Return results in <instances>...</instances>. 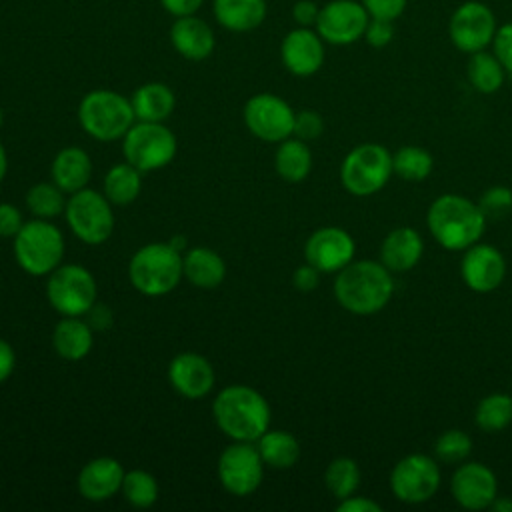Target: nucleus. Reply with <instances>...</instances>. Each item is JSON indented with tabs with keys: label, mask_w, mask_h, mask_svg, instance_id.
Returning a JSON list of instances; mask_svg holds the SVG:
<instances>
[{
	"label": "nucleus",
	"mask_w": 512,
	"mask_h": 512,
	"mask_svg": "<svg viewBox=\"0 0 512 512\" xmlns=\"http://www.w3.org/2000/svg\"><path fill=\"white\" fill-rule=\"evenodd\" d=\"M394 294L392 272L378 260H352L334 280L336 302L358 316H370L386 308Z\"/></svg>",
	"instance_id": "obj_1"
},
{
	"label": "nucleus",
	"mask_w": 512,
	"mask_h": 512,
	"mask_svg": "<svg viewBox=\"0 0 512 512\" xmlns=\"http://www.w3.org/2000/svg\"><path fill=\"white\" fill-rule=\"evenodd\" d=\"M216 426L232 440L256 442L270 428V404L252 386L230 384L212 402Z\"/></svg>",
	"instance_id": "obj_2"
},
{
	"label": "nucleus",
	"mask_w": 512,
	"mask_h": 512,
	"mask_svg": "<svg viewBox=\"0 0 512 512\" xmlns=\"http://www.w3.org/2000/svg\"><path fill=\"white\" fill-rule=\"evenodd\" d=\"M486 222L480 206L460 194L438 196L426 212V224L432 238L452 252L476 244L486 230Z\"/></svg>",
	"instance_id": "obj_3"
},
{
	"label": "nucleus",
	"mask_w": 512,
	"mask_h": 512,
	"mask_svg": "<svg viewBox=\"0 0 512 512\" xmlns=\"http://www.w3.org/2000/svg\"><path fill=\"white\" fill-rule=\"evenodd\" d=\"M182 256L168 242H150L138 248L128 262L130 284L144 296H166L184 278Z\"/></svg>",
	"instance_id": "obj_4"
},
{
	"label": "nucleus",
	"mask_w": 512,
	"mask_h": 512,
	"mask_svg": "<svg viewBox=\"0 0 512 512\" xmlns=\"http://www.w3.org/2000/svg\"><path fill=\"white\" fill-rule=\"evenodd\" d=\"M78 122L82 130L100 142L124 138L136 122L130 98L116 90L98 88L82 96L78 104Z\"/></svg>",
	"instance_id": "obj_5"
},
{
	"label": "nucleus",
	"mask_w": 512,
	"mask_h": 512,
	"mask_svg": "<svg viewBox=\"0 0 512 512\" xmlns=\"http://www.w3.org/2000/svg\"><path fill=\"white\" fill-rule=\"evenodd\" d=\"M14 258L30 276H48L64 258V236L50 220L24 222L14 236Z\"/></svg>",
	"instance_id": "obj_6"
},
{
	"label": "nucleus",
	"mask_w": 512,
	"mask_h": 512,
	"mask_svg": "<svg viewBox=\"0 0 512 512\" xmlns=\"http://www.w3.org/2000/svg\"><path fill=\"white\" fill-rule=\"evenodd\" d=\"M392 170V154L376 142H364L352 148L340 164V182L352 196H372L380 192Z\"/></svg>",
	"instance_id": "obj_7"
},
{
	"label": "nucleus",
	"mask_w": 512,
	"mask_h": 512,
	"mask_svg": "<svg viewBox=\"0 0 512 512\" xmlns=\"http://www.w3.org/2000/svg\"><path fill=\"white\" fill-rule=\"evenodd\" d=\"M64 218L72 234L88 246L104 244L114 232L112 202L104 196V192H96L88 186L70 194L66 200Z\"/></svg>",
	"instance_id": "obj_8"
},
{
	"label": "nucleus",
	"mask_w": 512,
	"mask_h": 512,
	"mask_svg": "<svg viewBox=\"0 0 512 512\" xmlns=\"http://www.w3.org/2000/svg\"><path fill=\"white\" fill-rule=\"evenodd\" d=\"M178 150L176 136L162 122L138 120L122 138L124 160L140 172H154L168 166Z\"/></svg>",
	"instance_id": "obj_9"
},
{
	"label": "nucleus",
	"mask_w": 512,
	"mask_h": 512,
	"mask_svg": "<svg viewBox=\"0 0 512 512\" xmlns=\"http://www.w3.org/2000/svg\"><path fill=\"white\" fill-rule=\"evenodd\" d=\"M46 298L62 316H84L98 298V286L88 268L60 264L48 274Z\"/></svg>",
	"instance_id": "obj_10"
},
{
	"label": "nucleus",
	"mask_w": 512,
	"mask_h": 512,
	"mask_svg": "<svg viewBox=\"0 0 512 512\" xmlns=\"http://www.w3.org/2000/svg\"><path fill=\"white\" fill-rule=\"evenodd\" d=\"M264 460L252 442L234 440L218 458V480L232 496H250L258 490L264 476Z\"/></svg>",
	"instance_id": "obj_11"
},
{
	"label": "nucleus",
	"mask_w": 512,
	"mask_h": 512,
	"mask_svg": "<svg viewBox=\"0 0 512 512\" xmlns=\"http://www.w3.org/2000/svg\"><path fill=\"white\" fill-rule=\"evenodd\" d=\"M442 474L428 454H408L390 472V490L404 504H424L440 488Z\"/></svg>",
	"instance_id": "obj_12"
},
{
	"label": "nucleus",
	"mask_w": 512,
	"mask_h": 512,
	"mask_svg": "<svg viewBox=\"0 0 512 512\" xmlns=\"http://www.w3.org/2000/svg\"><path fill=\"white\" fill-rule=\"evenodd\" d=\"M498 30L496 14L480 0H468L456 6L448 22V36L456 50L474 54L492 44Z\"/></svg>",
	"instance_id": "obj_13"
},
{
	"label": "nucleus",
	"mask_w": 512,
	"mask_h": 512,
	"mask_svg": "<svg viewBox=\"0 0 512 512\" xmlns=\"http://www.w3.org/2000/svg\"><path fill=\"white\" fill-rule=\"evenodd\" d=\"M242 116L246 128L264 142H282L294 132L296 112L284 98L270 92L248 98Z\"/></svg>",
	"instance_id": "obj_14"
},
{
	"label": "nucleus",
	"mask_w": 512,
	"mask_h": 512,
	"mask_svg": "<svg viewBox=\"0 0 512 512\" xmlns=\"http://www.w3.org/2000/svg\"><path fill=\"white\" fill-rule=\"evenodd\" d=\"M370 14L360 0H330L320 6L316 32L326 44L348 46L364 38Z\"/></svg>",
	"instance_id": "obj_15"
},
{
	"label": "nucleus",
	"mask_w": 512,
	"mask_h": 512,
	"mask_svg": "<svg viewBox=\"0 0 512 512\" xmlns=\"http://www.w3.org/2000/svg\"><path fill=\"white\" fill-rule=\"evenodd\" d=\"M356 242L338 226H322L314 230L304 244V258L322 274L340 272L354 260Z\"/></svg>",
	"instance_id": "obj_16"
},
{
	"label": "nucleus",
	"mask_w": 512,
	"mask_h": 512,
	"mask_svg": "<svg viewBox=\"0 0 512 512\" xmlns=\"http://www.w3.org/2000/svg\"><path fill=\"white\" fill-rule=\"evenodd\" d=\"M450 494L466 510H486L498 496L496 474L482 462H464L450 478Z\"/></svg>",
	"instance_id": "obj_17"
},
{
	"label": "nucleus",
	"mask_w": 512,
	"mask_h": 512,
	"mask_svg": "<svg viewBox=\"0 0 512 512\" xmlns=\"http://www.w3.org/2000/svg\"><path fill=\"white\" fill-rule=\"evenodd\" d=\"M324 44L316 28L296 26L280 42V60L290 74L300 78L312 76L324 64Z\"/></svg>",
	"instance_id": "obj_18"
},
{
	"label": "nucleus",
	"mask_w": 512,
	"mask_h": 512,
	"mask_svg": "<svg viewBox=\"0 0 512 512\" xmlns=\"http://www.w3.org/2000/svg\"><path fill=\"white\" fill-rule=\"evenodd\" d=\"M460 274L472 292L488 294L502 284L506 276V260L498 248L476 242L464 250Z\"/></svg>",
	"instance_id": "obj_19"
},
{
	"label": "nucleus",
	"mask_w": 512,
	"mask_h": 512,
	"mask_svg": "<svg viewBox=\"0 0 512 512\" xmlns=\"http://www.w3.org/2000/svg\"><path fill=\"white\" fill-rule=\"evenodd\" d=\"M168 380L180 396L198 400L212 392L216 374L210 360L202 354L180 352L168 364Z\"/></svg>",
	"instance_id": "obj_20"
},
{
	"label": "nucleus",
	"mask_w": 512,
	"mask_h": 512,
	"mask_svg": "<svg viewBox=\"0 0 512 512\" xmlns=\"http://www.w3.org/2000/svg\"><path fill=\"white\" fill-rule=\"evenodd\" d=\"M126 470L112 456H98L86 462L78 474V492L90 502H104L122 490Z\"/></svg>",
	"instance_id": "obj_21"
},
{
	"label": "nucleus",
	"mask_w": 512,
	"mask_h": 512,
	"mask_svg": "<svg viewBox=\"0 0 512 512\" xmlns=\"http://www.w3.org/2000/svg\"><path fill=\"white\" fill-rule=\"evenodd\" d=\"M170 44L186 60H206L216 48V36L210 24L196 14L178 16L170 26Z\"/></svg>",
	"instance_id": "obj_22"
},
{
	"label": "nucleus",
	"mask_w": 512,
	"mask_h": 512,
	"mask_svg": "<svg viewBox=\"0 0 512 512\" xmlns=\"http://www.w3.org/2000/svg\"><path fill=\"white\" fill-rule=\"evenodd\" d=\"M424 254V240L422 236L410 228L400 226L386 234L380 246V262L394 274V272H408L412 270Z\"/></svg>",
	"instance_id": "obj_23"
},
{
	"label": "nucleus",
	"mask_w": 512,
	"mask_h": 512,
	"mask_svg": "<svg viewBox=\"0 0 512 512\" xmlns=\"http://www.w3.org/2000/svg\"><path fill=\"white\" fill-rule=\"evenodd\" d=\"M52 182L66 194H74L88 186L92 176V160L86 150L78 146L62 148L50 164Z\"/></svg>",
	"instance_id": "obj_24"
},
{
	"label": "nucleus",
	"mask_w": 512,
	"mask_h": 512,
	"mask_svg": "<svg viewBox=\"0 0 512 512\" xmlns=\"http://www.w3.org/2000/svg\"><path fill=\"white\" fill-rule=\"evenodd\" d=\"M54 352L70 362L86 358L94 346V330L82 316H64L52 332Z\"/></svg>",
	"instance_id": "obj_25"
},
{
	"label": "nucleus",
	"mask_w": 512,
	"mask_h": 512,
	"mask_svg": "<svg viewBox=\"0 0 512 512\" xmlns=\"http://www.w3.org/2000/svg\"><path fill=\"white\" fill-rule=\"evenodd\" d=\"M184 278L202 290L218 288L226 278V262L222 256L206 246L190 248L184 256Z\"/></svg>",
	"instance_id": "obj_26"
},
{
	"label": "nucleus",
	"mask_w": 512,
	"mask_h": 512,
	"mask_svg": "<svg viewBox=\"0 0 512 512\" xmlns=\"http://www.w3.org/2000/svg\"><path fill=\"white\" fill-rule=\"evenodd\" d=\"M266 0H212L216 22L230 32H250L266 18Z\"/></svg>",
	"instance_id": "obj_27"
},
{
	"label": "nucleus",
	"mask_w": 512,
	"mask_h": 512,
	"mask_svg": "<svg viewBox=\"0 0 512 512\" xmlns=\"http://www.w3.org/2000/svg\"><path fill=\"white\" fill-rule=\"evenodd\" d=\"M130 102L136 120L164 122L174 112L176 96L172 88L162 82H146L132 92Z\"/></svg>",
	"instance_id": "obj_28"
},
{
	"label": "nucleus",
	"mask_w": 512,
	"mask_h": 512,
	"mask_svg": "<svg viewBox=\"0 0 512 512\" xmlns=\"http://www.w3.org/2000/svg\"><path fill=\"white\" fill-rule=\"evenodd\" d=\"M274 168L276 174L286 182L296 184L306 180L312 170V152L308 144L296 136L278 142L274 154Z\"/></svg>",
	"instance_id": "obj_29"
},
{
	"label": "nucleus",
	"mask_w": 512,
	"mask_h": 512,
	"mask_svg": "<svg viewBox=\"0 0 512 512\" xmlns=\"http://www.w3.org/2000/svg\"><path fill=\"white\" fill-rule=\"evenodd\" d=\"M256 448L266 466L276 470L292 468L300 458V442L286 430H266L258 440Z\"/></svg>",
	"instance_id": "obj_30"
},
{
	"label": "nucleus",
	"mask_w": 512,
	"mask_h": 512,
	"mask_svg": "<svg viewBox=\"0 0 512 512\" xmlns=\"http://www.w3.org/2000/svg\"><path fill=\"white\" fill-rule=\"evenodd\" d=\"M104 196L114 206H128L132 204L142 190V172L132 166L130 162L114 164L104 176Z\"/></svg>",
	"instance_id": "obj_31"
},
{
	"label": "nucleus",
	"mask_w": 512,
	"mask_h": 512,
	"mask_svg": "<svg viewBox=\"0 0 512 512\" xmlns=\"http://www.w3.org/2000/svg\"><path fill=\"white\" fill-rule=\"evenodd\" d=\"M466 74H468V82L472 84V88L480 94L498 92L506 80L504 66L500 64V60L496 58L494 52H486V50L470 54Z\"/></svg>",
	"instance_id": "obj_32"
},
{
	"label": "nucleus",
	"mask_w": 512,
	"mask_h": 512,
	"mask_svg": "<svg viewBox=\"0 0 512 512\" xmlns=\"http://www.w3.org/2000/svg\"><path fill=\"white\" fill-rule=\"evenodd\" d=\"M474 422L488 434L508 428L512 424V396L506 392H492L484 396L476 406Z\"/></svg>",
	"instance_id": "obj_33"
},
{
	"label": "nucleus",
	"mask_w": 512,
	"mask_h": 512,
	"mask_svg": "<svg viewBox=\"0 0 512 512\" xmlns=\"http://www.w3.org/2000/svg\"><path fill=\"white\" fill-rule=\"evenodd\" d=\"M360 478L362 474H360L358 462L348 456L334 458L324 470V484L328 492L338 500L356 494L360 486Z\"/></svg>",
	"instance_id": "obj_34"
},
{
	"label": "nucleus",
	"mask_w": 512,
	"mask_h": 512,
	"mask_svg": "<svg viewBox=\"0 0 512 512\" xmlns=\"http://www.w3.org/2000/svg\"><path fill=\"white\" fill-rule=\"evenodd\" d=\"M434 168V158L428 150L420 146H402L392 154V170L396 176L408 182H422L430 176Z\"/></svg>",
	"instance_id": "obj_35"
},
{
	"label": "nucleus",
	"mask_w": 512,
	"mask_h": 512,
	"mask_svg": "<svg viewBox=\"0 0 512 512\" xmlns=\"http://www.w3.org/2000/svg\"><path fill=\"white\" fill-rule=\"evenodd\" d=\"M66 192H62L54 182H38L26 192V206L36 218L50 220L64 214Z\"/></svg>",
	"instance_id": "obj_36"
},
{
	"label": "nucleus",
	"mask_w": 512,
	"mask_h": 512,
	"mask_svg": "<svg viewBox=\"0 0 512 512\" xmlns=\"http://www.w3.org/2000/svg\"><path fill=\"white\" fill-rule=\"evenodd\" d=\"M120 492L132 508H150L158 500V482L146 470H128Z\"/></svg>",
	"instance_id": "obj_37"
},
{
	"label": "nucleus",
	"mask_w": 512,
	"mask_h": 512,
	"mask_svg": "<svg viewBox=\"0 0 512 512\" xmlns=\"http://www.w3.org/2000/svg\"><path fill=\"white\" fill-rule=\"evenodd\" d=\"M470 452H472V438L458 428L444 430L434 442V456L444 464L464 462L470 456Z\"/></svg>",
	"instance_id": "obj_38"
},
{
	"label": "nucleus",
	"mask_w": 512,
	"mask_h": 512,
	"mask_svg": "<svg viewBox=\"0 0 512 512\" xmlns=\"http://www.w3.org/2000/svg\"><path fill=\"white\" fill-rule=\"evenodd\" d=\"M486 220H500L512 210V190L508 186H490L478 200Z\"/></svg>",
	"instance_id": "obj_39"
},
{
	"label": "nucleus",
	"mask_w": 512,
	"mask_h": 512,
	"mask_svg": "<svg viewBox=\"0 0 512 512\" xmlns=\"http://www.w3.org/2000/svg\"><path fill=\"white\" fill-rule=\"evenodd\" d=\"M324 132V120L316 110H300L294 118V132L292 136L308 142L316 140Z\"/></svg>",
	"instance_id": "obj_40"
},
{
	"label": "nucleus",
	"mask_w": 512,
	"mask_h": 512,
	"mask_svg": "<svg viewBox=\"0 0 512 512\" xmlns=\"http://www.w3.org/2000/svg\"><path fill=\"white\" fill-rule=\"evenodd\" d=\"M492 52L504 66L506 74H512V22L498 26L492 40Z\"/></svg>",
	"instance_id": "obj_41"
},
{
	"label": "nucleus",
	"mask_w": 512,
	"mask_h": 512,
	"mask_svg": "<svg viewBox=\"0 0 512 512\" xmlns=\"http://www.w3.org/2000/svg\"><path fill=\"white\" fill-rule=\"evenodd\" d=\"M396 28H394V20H382V18H370L366 32H364V40L372 46V48H384L394 40Z\"/></svg>",
	"instance_id": "obj_42"
},
{
	"label": "nucleus",
	"mask_w": 512,
	"mask_h": 512,
	"mask_svg": "<svg viewBox=\"0 0 512 512\" xmlns=\"http://www.w3.org/2000/svg\"><path fill=\"white\" fill-rule=\"evenodd\" d=\"M368 10L370 18L382 20H396L406 10L408 0H360Z\"/></svg>",
	"instance_id": "obj_43"
},
{
	"label": "nucleus",
	"mask_w": 512,
	"mask_h": 512,
	"mask_svg": "<svg viewBox=\"0 0 512 512\" xmlns=\"http://www.w3.org/2000/svg\"><path fill=\"white\" fill-rule=\"evenodd\" d=\"M24 226V216L18 206L0 202V238H14Z\"/></svg>",
	"instance_id": "obj_44"
},
{
	"label": "nucleus",
	"mask_w": 512,
	"mask_h": 512,
	"mask_svg": "<svg viewBox=\"0 0 512 512\" xmlns=\"http://www.w3.org/2000/svg\"><path fill=\"white\" fill-rule=\"evenodd\" d=\"M320 270L318 268H314L312 264H302V266H298L296 270H294V274H292V284H294V288L296 290H300V292H312V290H316L318 288V282H320Z\"/></svg>",
	"instance_id": "obj_45"
},
{
	"label": "nucleus",
	"mask_w": 512,
	"mask_h": 512,
	"mask_svg": "<svg viewBox=\"0 0 512 512\" xmlns=\"http://www.w3.org/2000/svg\"><path fill=\"white\" fill-rule=\"evenodd\" d=\"M84 316H86V322L90 324V328L98 330V332L108 330L114 324L112 308L108 304H104V302H98V300L92 304V308Z\"/></svg>",
	"instance_id": "obj_46"
},
{
	"label": "nucleus",
	"mask_w": 512,
	"mask_h": 512,
	"mask_svg": "<svg viewBox=\"0 0 512 512\" xmlns=\"http://www.w3.org/2000/svg\"><path fill=\"white\" fill-rule=\"evenodd\" d=\"M320 14V6L314 0H298L292 6V18L298 26H314Z\"/></svg>",
	"instance_id": "obj_47"
},
{
	"label": "nucleus",
	"mask_w": 512,
	"mask_h": 512,
	"mask_svg": "<svg viewBox=\"0 0 512 512\" xmlns=\"http://www.w3.org/2000/svg\"><path fill=\"white\" fill-rule=\"evenodd\" d=\"M338 512H382V506L372 500V498H366V496H348V498H342L336 506Z\"/></svg>",
	"instance_id": "obj_48"
},
{
	"label": "nucleus",
	"mask_w": 512,
	"mask_h": 512,
	"mask_svg": "<svg viewBox=\"0 0 512 512\" xmlns=\"http://www.w3.org/2000/svg\"><path fill=\"white\" fill-rule=\"evenodd\" d=\"M204 0H160L162 8L172 14L174 18L178 16H190V14H196L200 10Z\"/></svg>",
	"instance_id": "obj_49"
},
{
	"label": "nucleus",
	"mask_w": 512,
	"mask_h": 512,
	"mask_svg": "<svg viewBox=\"0 0 512 512\" xmlns=\"http://www.w3.org/2000/svg\"><path fill=\"white\" fill-rule=\"evenodd\" d=\"M14 368H16V352L8 340L0 338V384L12 376Z\"/></svg>",
	"instance_id": "obj_50"
},
{
	"label": "nucleus",
	"mask_w": 512,
	"mask_h": 512,
	"mask_svg": "<svg viewBox=\"0 0 512 512\" xmlns=\"http://www.w3.org/2000/svg\"><path fill=\"white\" fill-rule=\"evenodd\" d=\"M490 508H492L494 512H512V498H506V496H496Z\"/></svg>",
	"instance_id": "obj_51"
},
{
	"label": "nucleus",
	"mask_w": 512,
	"mask_h": 512,
	"mask_svg": "<svg viewBox=\"0 0 512 512\" xmlns=\"http://www.w3.org/2000/svg\"><path fill=\"white\" fill-rule=\"evenodd\" d=\"M168 244H170L174 250H178L180 254H184L188 240H186V236H184V234H176V236H172V238L168 240Z\"/></svg>",
	"instance_id": "obj_52"
},
{
	"label": "nucleus",
	"mask_w": 512,
	"mask_h": 512,
	"mask_svg": "<svg viewBox=\"0 0 512 512\" xmlns=\"http://www.w3.org/2000/svg\"><path fill=\"white\" fill-rule=\"evenodd\" d=\"M6 172H8V156H6V150H4V146L0 144V182L4 180Z\"/></svg>",
	"instance_id": "obj_53"
},
{
	"label": "nucleus",
	"mask_w": 512,
	"mask_h": 512,
	"mask_svg": "<svg viewBox=\"0 0 512 512\" xmlns=\"http://www.w3.org/2000/svg\"><path fill=\"white\" fill-rule=\"evenodd\" d=\"M2 124H4V110H2V106H0V128H2Z\"/></svg>",
	"instance_id": "obj_54"
}]
</instances>
